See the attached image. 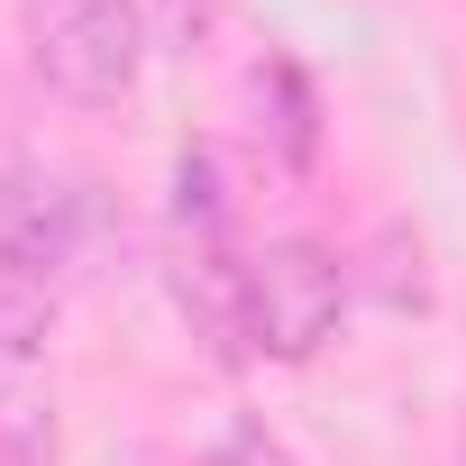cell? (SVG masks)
Listing matches in <instances>:
<instances>
[{"mask_svg":"<svg viewBox=\"0 0 466 466\" xmlns=\"http://www.w3.org/2000/svg\"><path fill=\"white\" fill-rule=\"evenodd\" d=\"M56 384L46 366H19V357H0V466H56Z\"/></svg>","mask_w":466,"mask_h":466,"instance_id":"5b68a950","label":"cell"},{"mask_svg":"<svg viewBox=\"0 0 466 466\" xmlns=\"http://www.w3.org/2000/svg\"><path fill=\"white\" fill-rule=\"evenodd\" d=\"M165 293H174L183 329L219 366H257V339H248V257H228V238H183L174 266H165Z\"/></svg>","mask_w":466,"mask_h":466,"instance_id":"277c9868","label":"cell"},{"mask_svg":"<svg viewBox=\"0 0 466 466\" xmlns=\"http://www.w3.org/2000/svg\"><path fill=\"white\" fill-rule=\"evenodd\" d=\"M248 92H257V128L275 137V156H284V165H311V156H320V110H311V83L275 56V65H257V83H248Z\"/></svg>","mask_w":466,"mask_h":466,"instance_id":"8992f818","label":"cell"},{"mask_svg":"<svg viewBox=\"0 0 466 466\" xmlns=\"http://www.w3.org/2000/svg\"><path fill=\"white\" fill-rule=\"evenodd\" d=\"M19 37H28V74L74 110L128 101L156 56L137 0H19Z\"/></svg>","mask_w":466,"mask_h":466,"instance_id":"6da1fadb","label":"cell"},{"mask_svg":"<svg viewBox=\"0 0 466 466\" xmlns=\"http://www.w3.org/2000/svg\"><path fill=\"white\" fill-rule=\"evenodd\" d=\"M357 302V266L320 238H266L248 257V339L275 366H311Z\"/></svg>","mask_w":466,"mask_h":466,"instance_id":"7a4b0ae2","label":"cell"},{"mask_svg":"<svg viewBox=\"0 0 466 466\" xmlns=\"http://www.w3.org/2000/svg\"><path fill=\"white\" fill-rule=\"evenodd\" d=\"M210 466H302V457H293L266 420H228V430L210 439Z\"/></svg>","mask_w":466,"mask_h":466,"instance_id":"8fae6325","label":"cell"},{"mask_svg":"<svg viewBox=\"0 0 466 466\" xmlns=\"http://www.w3.org/2000/svg\"><path fill=\"white\" fill-rule=\"evenodd\" d=\"M366 284H375L384 311H430V248L411 238L402 219L375 228V248H366Z\"/></svg>","mask_w":466,"mask_h":466,"instance_id":"9c48e42d","label":"cell"},{"mask_svg":"<svg viewBox=\"0 0 466 466\" xmlns=\"http://www.w3.org/2000/svg\"><path fill=\"white\" fill-rule=\"evenodd\" d=\"M228 219H238V192H228V165L210 137H192L174 156V228L183 238H228Z\"/></svg>","mask_w":466,"mask_h":466,"instance_id":"52a82bcc","label":"cell"},{"mask_svg":"<svg viewBox=\"0 0 466 466\" xmlns=\"http://www.w3.org/2000/svg\"><path fill=\"white\" fill-rule=\"evenodd\" d=\"M137 19H147V46L156 56H192L210 37V0H137Z\"/></svg>","mask_w":466,"mask_h":466,"instance_id":"30bf717a","label":"cell"},{"mask_svg":"<svg viewBox=\"0 0 466 466\" xmlns=\"http://www.w3.org/2000/svg\"><path fill=\"white\" fill-rule=\"evenodd\" d=\"M83 192L56 174V165H37V156H0V257H19V266H37V275H65L74 257H83Z\"/></svg>","mask_w":466,"mask_h":466,"instance_id":"3957f363","label":"cell"},{"mask_svg":"<svg viewBox=\"0 0 466 466\" xmlns=\"http://www.w3.org/2000/svg\"><path fill=\"white\" fill-rule=\"evenodd\" d=\"M46 339H56V275H37V266H19V257H0V357L37 366Z\"/></svg>","mask_w":466,"mask_h":466,"instance_id":"ba28073f","label":"cell"},{"mask_svg":"<svg viewBox=\"0 0 466 466\" xmlns=\"http://www.w3.org/2000/svg\"><path fill=\"white\" fill-rule=\"evenodd\" d=\"M101 466H156V457H147V448H119V457H101Z\"/></svg>","mask_w":466,"mask_h":466,"instance_id":"7c38bea8","label":"cell"}]
</instances>
